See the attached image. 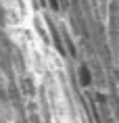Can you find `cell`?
I'll use <instances>...</instances> for the list:
<instances>
[{
    "instance_id": "cell-1",
    "label": "cell",
    "mask_w": 119,
    "mask_h": 123,
    "mask_svg": "<svg viewBox=\"0 0 119 123\" xmlns=\"http://www.w3.org/2000/svg\"><path fill=\"white\" fill-rule=\"evenodd\" d=\"M77 71H79V84L84 86V88H88V86H90V81H92V75H90L88 65H86V63H81Z\"/></svg>"
}]
</instances>
